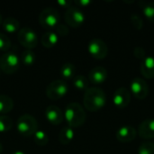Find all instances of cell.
<instances>
[{"mask_svg":"<svg viewBox=\"0 0 154 154\" xmlns=\"http://www.w3.org/2000/svg\"><path fill=\"white\" fill-rule=\"evenodd\" d=\"M130 19H131V22H132V24L134 25V27L136 30H142L143 29V20L139 14H133L131 15Z\"/></svg>","mask_w":154,"mask_h":154,"instance_id":"cell-29","label":"cell"},{"mask_svg":"<svg viewBox=\"0 0 154 154\" xmlns=\"http://www.w3.org/2000/svg\"><path fill=\"white\" fill-rule=\"evenodd\" d=\"M57 4H58L60 6L68 9L69 7L71 6L72 2H71V1H69V0H58V1H57Z\"/></svg>","mask_w":154,"mask_h":154,"instance_id":"cell-33","label":"cell"},{"mask_svg":"<svg viewBox=\"0 0 154 154\" xmlns=\"http://www.w3.org/2000/svg\"><path fill=\"white\" fill-rule=\"evenodd\" d=\"M113 101H114V105L117 108L119 109L125 108L126 106H128V105L131 102V91L125 87L117 88L114 94Z\"/></svg>","mask_w":154,"mask_h":154,"instance_id":"cell-11","label":"cell"},{"mask_svg":"<svg viewBox=\"0 0 154 154\" xmlns=\"http://www.w3.org/2000/svg\"><path fill=\"white\" fill-rule=\"evenodd\" d=\"M76 67L72 63H65L60 69V76L63 80H69L75 78Z\"/></svg>","mask_w":154,"mask_h":154,"instance_id":"cell-19","label":"cell"},{"mask_svg":"<svg viewBox=\"0 0 154 154\" xmlns=\"http://www.w3.org/2000/svg\"><path fill=\"white\" fill-rule=\"evenodd\" d=\"M38 128V124L36 119L31 115L21 116L16 122V129L18 133L23 137L32 136Z\"/></svg>","mask_w":154,"mask_h":154,"instance_id":"cell-4","label":"cell"},{"mask_svg":"<svg viewBox=\"0 0 154 154\" xmlns=\"http://www.w3.org/2000/svg\"><path fill=\"white\" fill-rule=\"evenodd\" d=\"M88 52L90 55L97 60H103L108 53V47L106 43L98 38L92 39L88 46Z\"/></svg>","mask_w":154,"mask_h":154,"instance_id":"cell-9","label":"cell"},{"mask_svg":"<svg viewBox=\"0 0 154 154\" xmlns=\"http://www.w3.org/2000/svg\"><path fill=\"white\" fill-rule=\"evenodd\" d=\"M138 134L142 139L154 138V119H146L143 121L139 125Z\"/></svg>","mask_w":154,"mask_h":154,"instance_id":"cell-15","label":"cell"},{"mask_svg":"<svg viewBox=\"0 0 154 154\" xmlns=\"http://www.w3.org/2000/svg\"><path fill=\"white\" fill-rule=\"evenodd\" d=\"M107 78V70L102 66L93 68L88 73V80L93 84H101Z\"/></svg>","mask_w":154,"mask_h":154,"instance_id":"cell-14","label":"cell"},{"mask_svg":"<svg viewBox=\"0 0 154 154\" xmlns=\"http://www.w3.org/2000/svg\"><path fill=\"white\" fill-rule=\"evenodd\" d=\"M64 117L68 123V126L71 128H78L83 125L87 119L86 111L83 106L77 103L72 102L69 104L64 111Z\"/></svg>","mask_w":154,"mask_h":154,"instance_id":"cell-2","label":"cell"},{"mask_svg":"<svg viewBox=\"0 0 154 154\" xmlns=\"http://www.w3.org/2000/svg\"><path fill=\"white\" fill-rule=\"evenodd\" d=\"M21 65L20 58L13 51H7L0 58V69L5 74L15 73Z\"/></svg>","mask_w":154,"mask_h":154,"instance_id":"cell-5","label":"cell"},{"mask_svg":"<svg viewBox=\"0 0 154 154\" xmlns=\"http://www.w3.org/2000/svg\"><path fill=\"white\" fill-rule=\"evenodd\" d=\"M13 120L7 116H0V133H6L12 129Z\"/></svg>","mask_w":154,"mask_h":154,"instance_id":"cell-26","label":"cell"},{"mask_svg":"<svg viewBox=\"0 0 154 154\" xmlns=\"http://www.w3.org/2000/svg\"><path fill=\"white\" fill-rule=\"evenodd\" d=\"M14 108L13 99L6 95H0V114L5 115L11 112Z\"/></svg>","mask_w":154,"mask_h":154,"instance_id":"cell-20","label":"cell"},{"mask_svg":"<svg viewBox=\"0 0 154 154\" xmlns=\"http://www.w3.org/2000/svg\"><path fill=\"white\" fill-rule=\"evenodd\" d=\"M138 154H154V143L151 142L143 143L138 149Z\"/></svg>","mask_w":154,"mask_h":154,"instance_id":"cell-27","label":"cell"},{"mask_svg":"<svg viewBox=\"0 0 154 154\" xmlns=\"http://www.w3.org/2000/svg\"><path fill=\"white\" fill-rule=\"evenodd\" d=\"M64 19L68 25L73 28H78L85 22V14L79 7L71 5L66 9Z\"/></svg>","mask_w":154,"mask_h":154,"instance_id":"cell-8","label":"cell"},{"mask_svg":"<svg viewBox=\"0 0 154 154\" xmlns=\"http://www.w3.org/2000/svg\"><path fill=\"white\" fill-rule=\"evenodd\" d=\"M2 23H3V18H2V15H1V14H0V25L2 24Z\"/></svg>","mask_w":154,"mask_h":154,"instance_id":"cell-36","label":"cell"},{"mask_svg":"<svg viewBox=\"0 0 154 154\" xmlns=\"http://www.w3.org/2000/svg\"><path fill=\"white\" fill-rule=\"evenodd\" d=\"M59 42V36L54 31H48L45 33L42 34L41 42L43 47L50 49L55 46Z\"/></svg>","mask_w":154,"mask_h":154,"instance_id":"cell-17","label":"cell"},{"mask_svg":"<svg viewBox=\"0 0 154 154\" xmlns=\"http://www.w3.org/2000/svg\"><path fill=\"white\" fill-rule=\"evenodd\" d=\"M45 116L48 122L53 125H59L64 119V115L60 108L57 106H49L45 109Z\"/></svg>","mask_w":154,"mask_h":154,"instance_id":"cell-12","label":"cell"},{"mask_svg":"<svg viewBox=\"0 0 154 154\" xmlns=\"http://www.w3.org/2000/svg\"><path fill=\"white\" fill-rule=\"evenodd\" d=\"M75 5L77 7H86L88 6V5L91 4V1L90 0H75L74 1Z\"/></svg>","mask_w":154,"mask_h":154,"instance_id":"cell-32","label":"cell"},{"mask_svg":"<svg viewBox=\"0 0 154 154\" xmlns=\"http://www.w3.org/2000/svg\"><path fill=\"white\" fill-rule=\"evenodd\" d=\"M144 15L148 20L154 23V2H139Z\"/></svg>","mask_w":154,"mask_h":154,"instance_id":"cell-23","label":"cell"},{"mask_svg":"<svg viewBox=\"0 0 154 154\" xmlns=\"http://www.w3.org/2000/svg\"><path fill=\"white\" fill-rule=\"evenodd\" d=\"M39 23L43 29L53 31L60 23L59 11L53 7L44 8L39 14Z\"/></svg>","mask_w":154,"mask_h":154,"instance_id":"cell-3","label":"cell"},{"mask_svg":"<svg viewBox=\"0 0 154 154\" xmlns=\"http://www.w3.org/2000/svg\"><path fill=\"white\" fill-rule=\"evenodd\" d=\"M134 55L135 56V58H137L138 60H143L145 57H146V52L145 50L141 47V46H137L134 49Z\"/></svg>","mask_w":154,"mask_h":154,"instance_id":"cell-31","label":"cell"},{"mask_svg":"<svg viewBox=\"0 0 154 154\" xmlns=\"http://www.w3.org/2000/svg\"><path fill=\"white\" fill-rule=\"evenodd\" d=\"M33 140L34 143L39 145V146H45L48 142H49V137L46 134L45 132L41 131V130H37L36 133L33 134Z\"/></svg>","mask_w":154,"mask_h":154,"instance_id":"cell-25","label":"cell"},{"mask_svg":"<svg viewBox=\"0 0 154 154\" xmlns=\"http://www.w3.org/2000/svg\"><path fill=\"white\" fill-rule=\"evenodd\" d=\"M2 25H3L4 30L9 33H14V32L19 31V27H20L19 21L13 17H8V18L3 20Z\"/></svg>","mask_w":154,"mask_h":154,"instance_id":"cell-21","label":"cell"},{"mask_svg":"<svg viewBox=\"0 0 154 154\" xmlns=\"http://www.w3.org/2000/svg\"><path fill=\"white\" fill-rule=\"evenodd\" d=\"M74 139V131L73 128L69 126L63 127L59 134V142L62 145H68L69 144L72 140Z\"/></svg>","mask_w":154,"mask_h":154,"instance_id":"cell-18","label":"cell"},{"mask_svg":"<svg viewBox=\"0 0 154 154\" xmlns=\"http://www.w3.org/2000/svg\"><path fill=\"white\" fill-rule=\"evenodd\" d=\"M141 72L145 79H152L154 78V58L152 56H146L141 60Z\"/></svg>","mask_w":154,"mask_h":154,"instance_id":"cell-16","label":"cell"},{"mask_svg":"<svg viewBox=\"0 0 154 154\" xmlns=\"http://www.w3.org/2000/svg\"><path fill=\"white\" fill-rule=\"evenodd\" d=\"M11 47V41L7 37V35L0 32V51H8Z\"/></svg>","mask_w":154,"mask_h":154,"instance_id":"cell-28","label":"cell"},{"mask_svg":"<svg viewBox=\"0 0 154 154\" xmlns=\"http://www.w3.org/2000/svg\"><path fill=\"white\" fill-rule=\"evenodd\" d=\"M131 94H134V96L137 99H144L149 95V86L148 83L141 79V78H134L130 85Z\"/></svg>","mask_w":154,"mask_h":154,"instance_id":"cell-10","label":"cell"},{"mask_svg":"<svg viewBox=\"0 0 154 154\" xmlns=\"http://www.w3.org/2000/svg\"><path fill=\"white\" fill-rule=\"evenodd\" d=\"M17 39L19 43L25 48V50H32L38 44L37 33L30 27H23L19 29Z\"/></svg>","mask_w":154,"mask_h":154,"instance_id":"cell-6","label":"cell"},{"mask_svg":"<svg viewBox=\"0 0 154 154\" xmlns=\"http://www.w3.org/2000/svg\"><path fill=\"white\" fill-rule=\"evenodd\" d=\"M106 103V96L103 89L99 88H88L84 94V107L89 112H97L102 109Z\"/></svg>","mask_w":154,"mask_h":154,"instance_id":"cell-1","label":"cell"},{"mask_svg":"<svg viewBox=\"0 0 154 154\" xmlns=\"http://www.w3.org/2000/svg\"><path fill=\"white\" fill-rule=\"evenodd\" d=\"M20 60L25 66H32L36 61V54L32 50H25L22 52Z\"/></svg>","mask_w":154,"mask_h":154,"instance_id":"cell-22","label":"cell"},{"mask_svg":"<svg viewBox=\"0 0 154 154\" xmlns=\"http://www.w3.org/2000/svg\"><path fill=\"white\" fill-rule=\"evenodd\" d=\"M53 31L58 34V36H61V37H65V36H67L69 33V27L66 24L60 23L55 27V29Z\"/></svg>","mask_w":154,"mask_h":154,"instance_id":"cell-30","label":"cell"},{"mask_svg":"<svg viewBox=\"0 0 154 154\" xmlns=\"http://www.w3.org/2000/svg\"><path fill=\"white\" fill-rule=\"evenodd\" d=\"M88 84H89V80L85 76L78 75V76H75V78L73 79V85L77 89L86 91L89 88Z\"/></svg>","mask_w":154,"mask_h":154,"instance_id":"cell-24","label":"cell"},{"mask_svg":"<svg viewBox=\"0 0 154 154\" xmlns=\"http://www.w3.org/2000/svg\"><path fill=\"white\" fill-rule=\"evenodd\" d=\"M2 152H3V146H2V143H0V154L2 153Z\"/></svg>","mask_w":154,"mask_h":154,"instance_id":"cell-35","label":"cell"},{"mask_svg":"<svg viewBox=\"0 0 154 154\" xmlns=\"http://www.w3.org/2000/svg\"><path fill=\"white\" fill-rule=\"evenodd\" d=\"M11 154H25L23 152H21V151H15L14 152H12Z\"/></svg>","mask_w":154,"mask_h":154,"instance_id":"cell-34","label":"cell"},{"mask_svg":"<svg viewBox=\"0 0 154 154\" xmlns=\"http://www.w3.org/2000/svg\"><path fill=\"white\" fill-rule=\"evenodd\" d=\"M69 87L65 80L56 79L51 82L46 88V96L49 99L58 100L64 97L68 92Z\"/></svg>","mask_w":154,"mask_h":154,"instance_id":"cell-7","label":"cell"},{"mask_svg":"<svg viewBox=\"0 0 154 154\" xmlns=\"http://www.w3.org/2000/svg\"><path fill=\"white\" fill-rule=\"evenodd\" d=\"M137 135V130L131 125H125L120 127L116 132V139L121 143H130L135 139Z\"/></svg>","mask_w":154,"mask_h":154,"instance_id":"cell-13","label":"cell"}]
</instances>
